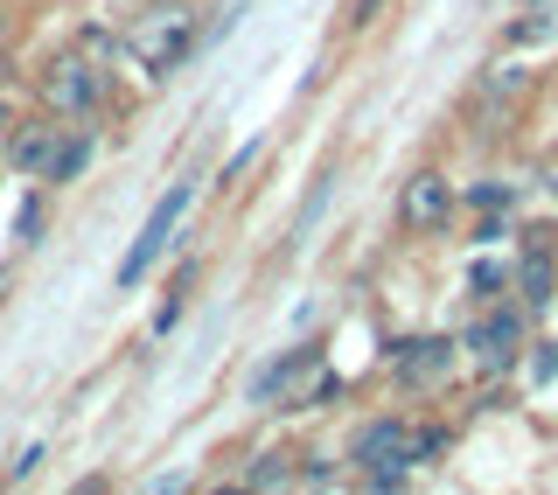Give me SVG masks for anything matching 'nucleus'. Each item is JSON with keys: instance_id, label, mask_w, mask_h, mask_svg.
Returning <instances> with one entry per match:
<instances>
[{"instance_id": "a211bd4d", "label": "nucleus", "mask_w": 558, "mask_h": 495, "mask_svg": "<svg viewBox=\"0 0 558 495\" xmlns=\"http://www.w3.org/2000/svg\"><path fill=\"white\" fill-rule=\"evenodd\" d=\"M35 468H43V447H22V454H14V468H8V482H28Z\"/></svg>"}, {"instance_id": "7ed1b4c3", "label": "nucleus", "mask_w": 558, "mask_h": 495, "mask_svg": "<svg viewBox=\"0 0 558 495\" xmlns=\"http://www.w3.org/2000/svg\"><path fill=\"white\" fill-rule=\"evenodd\" d=\"M307 391H336V384L322 377V349H279L266 370H252V405L287 412V405H301Z\"/></svg>"}, {"instance_id": "5701e85b", "label": "nucleus", "mask_w": 558, "mask_h": 495, "mask_svg": "<svg viewBox=\"0 0 558 495\" xmlns=\"http://www.w3.org/2000/svg\"><path fill=\"white\" fill-rule=\"evenodd\" d=\"M0 133H8V105H0Z\"/></svg>"}, {"instance_id": "2eb2a0df", "label": "nucleus", "mask_w": 558, "mask_h": 495, "mask_svg": "<svg viewBox=\"0 0 558 495\" xmlns=\"http://www.w3.org/2000/svg\"><path fill=\"white\" fill-rule=\"evenodd\" d=\"M468 203H475V209H510V189H502V182H475Z\"/></svg>"}, {"instance_id": "1a4fd4ad", "label": "nucleus", "mask_w": 558, "mask_h": 495, "mask_svg": "<svg viewBox=\"0 0 558 495\" xmlns=\"http://www.w3.org/2000/svg\"><path fill=\"white\" fill-rule=\"evenodd\" d=\"M57 147H63V126H49V119H43V126H22V133L8 140V161L22 168V174H35V182H43L49 161H57Z\"/></svg>"}, {"instance_id": "0eeeda50", "label": "nucleus", "mask_w": 558, "mask_h": 495, "mask_svg": "<svg viewBox=\"0 0 558 495\" xmlns=\"http://www.w3.org/2000/svg\"><path fill=\"white\" fill-rule=\"evenodd\" d=\"M453 370V342L447 335H405V342L391 349V377L405 384V391H426V384H440Z\"/></svg>"}, {"instance_id": "412c9836", "label": "nucleus", "mask_w": 558, "mask_h": 495, "mask_svg": "<svg viewBox=\"0 0 558 495\" xmlns=\"http://www.w3.org/2000/svg\"><path fill=\"white\" fill-rule=\"evenodd\" d=\"M531 14H551V22H558V0H531Z\"/></svg>"}, {"instance_id": "39448f33", "label": "nucleus", "mask_w": 558, "mask_h": 495, "mask_svg": "<svg viewBox=\"0 0 558 495\" xmlns=\"http://www.w3.org/2000/svg\"><path fill=\"white\" fill-rule=\"evenodd\" d=\"M461 349L475 357L482 377H502V370H517V357H523V314H517V307H488V314H475V328L461 335Z\"/></svg>"}, {"instance_id": "423d86ee", "label": "nucleus", "mask_w": 558, "mask_h": 495, "mask_svg": "<svg viewBox=\"0 0 558 495\" xmlns=\"http://www.w3.org/2000/svg\"><path fill=\"white\" fill-rule=\"evenodd\" d=\"M98 92H105V77H98L92 57H57V63L43 70V105L57 119H84L98 105Z\"/></svg>"}, {"instance_id": "4be33fe9", "label": "nucleus", "mask_w": 558, "mask_h": 495, "mask_svg": "<svg viewBox=\"0 0 558 495\" xmlns=\"http://www.w3.org/2000/svg\"><path fill=\"white\" fill-rule=\"evenodd\" d=\"M545 189H551V196H558V161H551V168H545Z\"/></svg>"}, {"instance_id": "b1692460", "label": "nucleus", "mask_w": 558, "mask_h": 495, "mask_svg": "<svg viewBox=\"0 0 558 495\" xmlns=\"http://www.w3.org/2000/svg\"><path fill=\"white\" fill-rule=\"evenodd\" d=\"M0 35H8V14H0Z\"/></svg>"}, {"instance_id": "aec40b11", "label": "nucleus", "mask_w": 558, "mask_h": 495, "mask_svg": "<svg viewBox=\"0 0 558 495\" xmlns=\"http://www.w3.org/2000/svg\"><path fill=\"white\" fill-rule=\"evenodd\" d=\"M371 14H377V0H356V8H349V22L363 28V22H371Z\"/></svg>"}, {"instance_id": "f257e3e1", "label": "nucleus", "mask_w": 558, "mask_h": 495, "mask_svg": "<svg viewBox=\"0 0 558 495\" xmlns=\"http://www.w3.org/2000/svg\"><path fill=\"white\" fill-rule=\"evenodd\" d=\"M126 49L147 63V77H168L174 63L196 49V8L182 0H161V8H140L133 28H126Z\"/></svg>"}, {"instance_id": "f8f14e48", "label": "nucleus", "mask_w": 558, "mask_h": 495, "mask_svg": "<svg viewBox=\"0 0 558 495\" xmlns=\"http://www.w3.org/2000/svg\"><path fill=\"white\" fill-rule=\"evenodd\" d=\"M84 168H92V140H63V147H57V161H49V174H43V182H77Z\"/></svg>"}, {"instance_id": "6e6552de", "label": "nucleus", "mask_w": 558, "mask_h": 495, "mask_svg": "<svg viewBox=\"0 0 558 495\" xmlns=\"http://www.w3.org/2000/svg\"><path fill=\"white\" fill-rule=\"evenodd\" d=\"M453 217V182L447 174H412L405 182V196H398V224H405V231H440V224Z\"/></svg>"}, {"instance_id": "f3484780", "label": "nucleus", "mask_w": 558, "mask_h": 495, "mask_svg": "<svg viewBox=\"0 0 558 495\" xmlns=\"http://www.w3.org/2000/svg\"><path fill=\"white\" fill-rule=\"evenodd\" d=\"M112 35H105V28H84V57H92V63H105V57H112Z\"/></svg>"}, {"instance_id": "dca6fc26", "label": "nucleus", "mask_w": 558, "mask_h": 495, "mask_svg": "<svg viewBox=\"0 0 558 495\" xmlns=\"http://www.w3.org/2000/svg\"><path fill=\"white\" fill-rule=\"evenodd\" d=\"M14 238H22V244H35V238H43V203H22V217H14Z\"/></svg>"}, {"instance_id": "f03ea898", "label": "nucleus", "mask_w": 558, "mask_h": 495, "mask_svg": "<svg viewBox=\"0 0 558 495\" xmlns=\"http://www.w3.org/2000/svg\"><path fill=\"white\" fill-rule=\"evenodd\" d=\"M349 461L363 468L371 488H398L418 468V433L405 426V419H371V426L349 439Z\"/></svg>"}, {"instance_id": "9b49d317", "label": "nucleus", "mask_w": 558, "mask_h": 495, "mask_svg": "<svg viewBox=\"0 0 558 495\" xmlns=\"http://www.w3.org/2000/svg\"><path fill=\"white\" fill-rule=\"evenodd\" d=\"M523 84H531V77H523L517 63H496V70H488V77L475 84V105H510V98L523 92Z\"/></svg>"}, {"instance_id": "9d476101", "label": "nucleus", "mask_w": 558, "mask_h": 495, "mask_svg": "<svg viewBox=\"0 0 558 495\" xmlns=\"http://www.w3.org/2000/svg\"><path fill=\"white\" fill-rule=\"evenodd\" d=\"M517 287H523V300H531V307H545V300L558 293V265H551V244H531V258H523Z\"/></svg>"}, {"instance_id": "ddd939ff", "label": "nucleus", "mask_w": 558, "mask_h": 495, "mask_svg": "<svg viewBox=\"0 0 558 495\" xmlns=\"http://www.w3.org/2000/svg\"><path fill=\"white\" fill-rule=\"evenodd\" d=\"M287 482H293V468L279 461V454H266L258 468H244V488H287Z\"/></svg>"}, {"instance_id": "20e7f679", "label": "nucleus", "mask_w": 558, "mask_h": 495, "mask_svg": "<svg viewBox=\"0 0 558 495\" xmlns=\"http://www.w3.org/2000/svg\"><path fill=\"white\" fill-rule=\"evenodd\" d=\"M189 196H196V182H174L161 203L147 209V224H140V238L126 244V258H119V287H140L147 279V265L168 252V238H174V224L189 217Z\"/></svg>"}, {"instance_id": "4468645a", "label": "nucleus", "mask_w": 558, "mask_h": 495, "mask_svg": "<svg viewBox=\"0 0 558 495\" xmlns=\"http://www.w3.org/2000/svg\"><path fill=\"white\" fill-rule=\"evenodd\" d=\"M468 293H475V300H496V293H502V265H482V258H475V273H468Z\"/></svg>"}, {"instance_id": "6ab92c4d", "label": "nucleus", "mask_w": 558, "mask_h": 495, "mask_svg": "<svg viewBox=\"0 0 558 495\" xmlns=\"http://www.w3.org/2000/svg\"><path fill=\"white\" fill-rule=\"evenodd\" d=\"M551 370H558V349L545 342V349H537V357H531V377H551Z\"/></svg>"}]
</instances>
